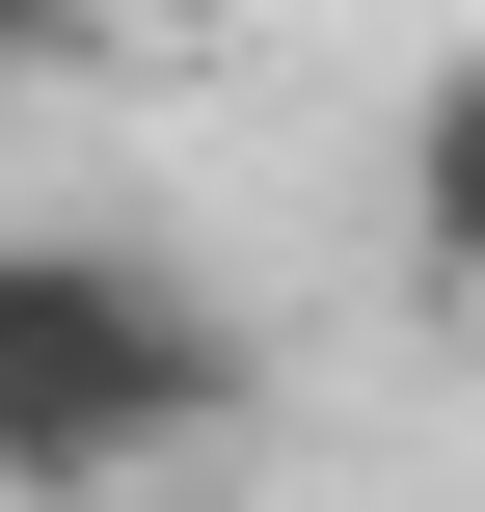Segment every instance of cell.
<instances>
[{
	"instance_id": "obj_3",
	"label": "cell",
	"mask_w": 485,
	"mask_h": 512,
	"mask_svg": "<svg viewBox=\"0 0 485 512\" xmlns=\"http://www.w3.org/2000/svg\"><path fill=\"white\" fill-rule=\"evenodd\" d=\"M81 54H108V0H0V135H27V108H54Z\"/></svg>"
},
{
	"instance_id": "obj_2",
	"label": "cell",
	"mask_w": 485,
	"mask_h": 512,
	"mask_svg": "<svg viewBox=\"0 0 485 512\" xmlns=\"http://www.w3.org/2000/svg\"><path fill=\"white\" fill-rule=\"evenodd\" d=\"M405 270H432V297H485V54H432V81H405Z\"/></svg>"
},
{
	"instance_id": "obj_4",
	"label": "cell",
	"mask_w": 485,
	"mask_h": 512,
	"mask_svg": "<svg viewBox=\"0 0 485 512\" xmlns=\"http://www.w3.org/2000/svg\"><path fill=\"white\" fill-rule=\"evenodd\" d=\"M189 27H243V0H108V54H189Z\"/></svg>"
},
{
	"instance_id": "obj_1",
	"label": "cell",
	"mask_w": 485,
	"mask_h": 512,
	"mask_svg": "<svg viewBox=\"0 0 485 512\" xmlns=\"http://www.w3.org/2000/svg\"><path fill=\"white\" fill-rule=\"evenodd\" d=\"M243 432V324L135 216H0V512H135Z\"/></svg>"
}]
</instances>
